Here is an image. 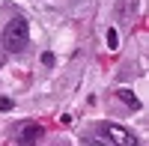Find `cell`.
I'll return each mask as SVG.
<instances>
[{
  "instance_id": "8992f818",
  "label": "cell",
  "mask_w": 149,
  "mask_h": 146,
  "mask_svg": "<svg viewBox=\"0 0 149 146\" xmlns=\"http://www.w3.org/2000/svg\"><path fill=\"white\" fill-rule=\"evenodd\" d=\"M84 146H110V143H104V140H84Z\"/></svg>"
},
{
  "instance_id": "52a82bcc",
  "label": "cell",
  "mask_w": 149,
  "mask_h": 146,
  "mask_svg": "<svg viewBox=\"0 0 149 146\" xmlns=\"http://www.w3.org/2000/svg\"><path fill=\"white\" fill-rule=\"evenodd\" d=\"M42 63L45 66H54V54H42Z\"/></svg>"
},
{
  "instance_id": "7a4b0ae2",
  "label": "cell",
  "mask_w": 149,
  "mask_h": 146,
  "mask_svg": "<svg viewBox=\"0 0 149 146\" xmlns=\"http://www.w3.org/2000/svg\"><path fill=\"white\" fill-rule=\"evenodd\" d=\"M98 134H102L104 143H110V146H140L137 134L128 131L125 125H119V122H98Z\"/></svg>"
},
{
  "instance_id": "5b68a950",
  "label": "cell",
  "mask_w": 149,
  "mask_h": 146,
  "mask_svg": "<svg viewBox=\"0 0 149 146\" xmlns=\"http://www.w3.org/2000/svg\"><path fill=\"white\" fill-rule=\"evenodd\" d=\"M107 48H110V51H116V48H119V36H116V30H107Z\"/></svg>"
},
{
  "instance_id": "277c9868",
  "label": "cell",
  "mask_w": 149,
  "mask_h": 146,
  "mask_svg": "<svg viewBox=\"0 0 149 146\" xmlns=\"http://www.w3.org/2000/svg\"><path fill=\"white\" fill-rule=\"evenodd\" d=\"M116 99H122V102H125L128 107H134V111L140 107V99H137V95H134L131 90H116Z\"/></svg>"
},
{
  "instance_id": "ba28073f",
  "label": "cell",
  "mask_w": 149,
  "mask_h": 146,
  "mask_svg": "<svg viewBox=\"0 0 149 146\" xmlns=\"http://www.w3.org/2000/svg\"><path fill=\"white\" fill-rule=\"evenodd\" d=\"M12 107V99H0V111H9Z\"/></svg>"
},
{
  "instance_id": "6da1fadb",
  "label": "cell",
  "mask_w": 149,
  "mask_h": 146,
  "mask_svg": "<svg viewBox=\"0 0 149 146\" xmlns=\"http://www.w3.org/2000/svg\"><path fill=\"white\" fill-rule=\"evenodd\" d=\"M27 42H30V27H27V21L21 15H15L3 27V48L9 54H21L24 48H27Z\"/></svg>"
},
{
  "instance_id": "3957f363",
  "label": "cell",
  "mask_w": 149,
  "mask_h": 146,
  "mask_svg": "<svg viewBox=\"0 0 149 146\" xmlns=\"http://www.w3.org/2000/svg\"><path fill=\"white\" fill-rule=\"evenodd\" d=\"M42 134H45V128L39 122H24V125H18L15 140H18V146H36Z\"/></svg>"
}]
</instances>
